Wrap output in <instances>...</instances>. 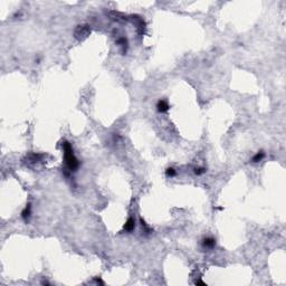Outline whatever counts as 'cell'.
<instances>
[{"label": "cell", "mask_w": 286, "mask_h": 286, "mask_svg": "<svg viewBox=\"0 0 286 286\" xmlns=\"http://www.w3.org/2000/svg\"><path fill=\"white\" fill-rule=\"evenodd\" d=\"M215 245H216V240L214 238H210V237L205 238L202 240V246L206 247V248H212V247H215Z\"/></svg>", "instance_id": "4"}, {"label": "cell", "mask_w": 286, "mask_h": 286, "mask_svg": "<svg viewBox=\"0 0 286 286\" xmlns=\"http://www.w3.org/2000/svg\"><path fill=\"white\" fill-rule=\"evenodd\" d=\"M264 156H265V153H264V151H259V152H257L256 154L253 156L251 161L256 163V162H259V161L263 160V159H264Z\"/></svg>", "instance_id": "6"}, {"label": "cell", "mask_w": 286, "mask_h": 286, "mask_svg": "<svg viewBox=\"0 0 286 286\" xmlns=\"http://www.w3.org/2000/svg\"><path fill=\"white\" fill-rule=\"evenodd\" d=\"M205 172H206V169H205V168H196V169H195V173L198 174V176H200V174L205 173Z\"/></svg>", "instance_id": "9"}, {"label": "cell", "mask_w": 286, "mask_h": 286, "mask_svg": "<svg viewBox=\"0 0 286 286\" xmlns=\"http://www.w3.org/2000/svg\"><path fill=\"white\" fill-rule=\"evenodd\" d=\"M63 150H64V156H65V163L68 168V170L76 171V169L80 166V163H78V160L76 159V156H74L73 148H72L70 142L65 141L63 143Z\"/></svg>", "instance_id": "1"}, {"label": "cell", "mask_w": 286, "mask_h": 286, "mask_svg": "<svg viewBox=\"0 0 286 286\" xmlns=\"http://www.w3.org/2000/svg\"><path fill=\"white\" fill-rule=\"evenodd\" d=\"M156 110L159 111L160 113H164V112H167V111L169 110V104L163 100L159 101L158 104H156Z\"/></svg>", "instance_id": "3"}, {"label": "cell", "mask_w": 286, "mask_h": 286, "mask_svg": "<svg viewBox=\"0 0 286 286\" xmlns=\"http://www.w3.org/2000/svg\"><path fill=\"white\" fill-rule=\"evenodd\" d=\"M29 216H30V205H27V207H26L25 209H24V211L21 212V217H22L24 219H27Z\"/></svg>", "instance_id": "7"}, {"label": "cell", "mask_w": 286, "mask_h": 286, "mask_svg": "<svg viewBox=\"0 0 286 286\" xmlns=\"http://www.w3.org/2000/svg\"><path fill=\"white\" fill-rule=\"evenodd\" d=\"M134 219L133 218H129V220L126 221V224L124 225V230L125 231H132L134 229Z\"/></svg>", "instance_id": "5"}, {"label": "cell", "mask_w": 286, "mask_h": 286, "mask_svg": "<svg viewBox=\"0 0 286 286\" xmlns=\"http://www.w3.org/2000/svg\"><path fill=\"white\" fill-rule=\"evenodd\" d=\"M166 173L168 177H173V176H176V170H174L173 168H168L166 171Z\"/></svg>", "instance_id": "8"}, {"label": "cell", "mask_w": 286, "mask_h": 286, "mask_svg": "<svg viewBox=\"0 0 286 286\" xmlns=\"http://www.w3.org/2000/svg\"><path fill=\"white\" fill-rule=\"evenodd\" d=\"M90 33H91V28L87 25L78 26L75 31V37L77 38V39H83V38L87 37Z\"/></svg>", "instance_id": "2"}]
</instances>
